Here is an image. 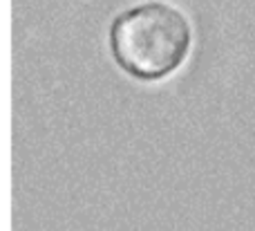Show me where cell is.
Returning a JSON list of instances; mask_svg holds the SVG:
<instances>
[{
  "label": "cell",
  "mask_w": 255,
  "mask_h": 231,
  "mask_svg": "<svg viewBox=\"0 0 255 231\" xmlns=\"http://www.w3.org/2000/svg\"><path fill=\"white\" fill-rule=\"evenodd\" d=\"M108 40L119 70L139 81H159L184 65L193 45V27L179 7L145 0L112 20Z\"/></svg>",
  "instance_id": "obj_1"
}]
</instances>
